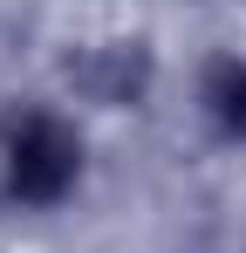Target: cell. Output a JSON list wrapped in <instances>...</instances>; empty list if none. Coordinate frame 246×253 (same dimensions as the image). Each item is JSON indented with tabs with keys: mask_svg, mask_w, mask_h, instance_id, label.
Wrapping results in <instances>:
<instances>
[{
	"mask_svg": "<svg viewBox=\"0 0 246 253\" xmlns=\"http://www.w3.org/2000/svg\"><path fill=\"white\" fill-rule=\"evenodd\" d=\"M69 178H76V144H69V130L48 124V117H35V124L14 137V192L55 199Z\"/></svg>",
	"mask_w": 246,
	"mask_h": 253,
	"instance_id": "obj_1",
	"label": "cell"
}]
</instances>
